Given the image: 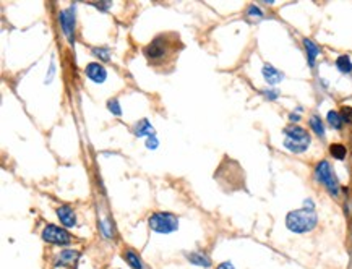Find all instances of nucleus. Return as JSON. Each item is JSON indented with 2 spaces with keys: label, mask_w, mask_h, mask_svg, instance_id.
Here are the masks:
<instances>
[{
  "label": "nucleus",
  "mask_w": 352,
  "mask_h": 269,
  "mask_svg": "<svg viewBox=\"0 0 352 269\" xmlns=\"http://www.w3.org/2000/svg\"><path fill=\"white\" fill-rule=\"evenodd\" d=\"M318 217L313 208L291 211L286 216V227L294 233H307L316 227Z\"/></svg>",
  "instance_id": "f257e3e1"
},
{
  "label": "nucleus",
  "mask_w": 352,
  "mask_h": 269,
  "mask_svg": "<svg viewBox=\"0 0 352 269\" xmlns=\"http://www.w3.org/2000/svg\"><path fill=\"white\" fill-rule=\"evenodd\" d=\"M284 135H286L284 146L292 153H304L310 145V135L302 127H297V125H291V127L284 128Z\"/></svg>",
  "instance_id": "f03ea898"
},
{
  "label": "nucleus",
  "mask_w": 352,
  "mask_h": 269,
  "mask_svg": "<svg viewBox=\"0 0 352 269\" xmlns=\"http://www.w3.org/2000/svg\"><path fill=\"white\" fill-rule=\"evenodd\" d=\"M148 224L157 233H172L179 229V217L172 213H155L148 219Z\"/></svg>",
  "instance_id": "7ed1b4c3"
},
{
  "label": "nucleus",
  "mask_w": 352,
  "mask_h": 269,
  "mask_svg": "<svg viewBox=\"0 0 352 269\" xmlns=\"http://www.w3.org/2000/svg\"><path fill=\"white\" fill-rule=\"evenodd\" d=\"M315 177L316 180L323 183V185L326 187V190L333 194V196H338L339 194V183L336 180V177H334V172L331 169V165H329L328 161H321L316 164L315 167Z\"/></svg>",
  "instance_id": "20e7f679"
},
{
  "label": "nucleus",
  "mask_w": 352,
  "mask_h": 269,
  "mask_svg": "<svg viewBox=\"0 0 352 269\" xmlns=\"http://www.w3.org/2000/svg\"><path fill=\"white\" fill-rule=\"evenodd\" d=\"M170 52V44L167 42L166 36H157L151 44H148L145 47V55L148 60L156 62V60H162L164 57L169 55Z\"/></svg>",
  "instance_id": "39448f33"
},
{
  "label": "nucleus",
  "mask_w": 352,
  "mask_h": 269,
  "mask_svg": "<svg viewBox=\"0 0 352 269\" xmlns=\"http://www.w3.org/2000/svg\"><path fill=\"white\" fill-rule=\"evenodd\" d=\"M42 240L47 243H54V245H68L72 242V235L65 231L64 227L49 224V226H45L42 231Z\"/></svg>",
  "instance_id": "423d86ee"
},
{
  "label": "nucleus",
  "mask_w": 352,
  "mask_h": 269,
  "mask_svg": "<svg viewBox=\"0 0 352 269\" xmlns=\"http://www.w3.org/2000/svg\"><path fill=\"white\" fill-rule=\"evenodd\" d=\"M59 20H60V25H62V31L67 36L68 42L73 44L75 42V13H73L72 8L60 11L59 15Z\"/></svg>",
  "instance_id": "0eeeda50"
},
{
  "label": "nucleus",
  "mask_w": 352,
  "mask_h": 269,
  "mask_svg": "<svg viewBox=\"0 0 352 269\" xmlns=\"http://www.w3.org/2000/svg\"><path fill=\"white\" fill-rule=\"evenodd\" d=\"M84 73H86V77L91 79V81L99 83V84L104 83L106 78H107L106 68L102 67L101 64H96V62H93V64H88L86 68H84Z\"/></svg>",
  "instance_id": "6e6552de"
},
{
  "label": "nucleus",
  "mask_w": 352,
  "mask_h": 269,
  "mask_svg": "<svg viewBox=\"0 0 352 269\" xmlns=\"http://www.w3.org/2000/svg\"><path fill=\"white\" fill-rule=\"evenodd\" d=\"M57 216H59L60 222L64 224L65 227H75L77 226V216H75V211H73L72 206H60L57 209Z\"/></svg>",
  "instance_id": "1a4fd4ad"
},
{
  "label": "nucleus",
  "mask_w": 352,
  "mask_h": 269,
  "mask_svg": "<svg viewBox=\"0 0 352 269\" xmlns=\"http://www.w3.org/2000/svg\"><path fill=\"white\" fill-rule=\"evenodd\" d=\"M263 77H265V79L270 84H277L284 78L282 73L279 70H276V68L273 67V65H270V64H266L263 67Z\"/></svg>",
  "instance_id": "9d476101"
},
{
  "label": "nucleus",
  "mask_w": 352,
  "mask_h": 269,
  "mask_svg": "<svg viewBox=\"0 0 352 269\" xmlns=\"http://www.w3.org/2000/svg\"><path fill=\"white\" fill-rule=\"evenodd\" d=\"M185 256H187V260L195 266H201V268L211 266V260H209L204 253H201V251H193V253H187Z\"/></svg>",
  "instance_id": "9b49d317"
},
{
  "label": "nucleus",
  "mask_w": 352,
  "mask_h": 269,
  "mask_svg": "<svg viewBox=\"0 0 352 269\" xmlns=\"http://www.w3.org/2000/svg\"><path fill=\"white\" fill-rule=\"evenodd\" d=\"M79 253L77 250H64L62 253L59 255L57 258V265L55 266H68V265H73L77 260H78Z\"/></svg>",
  "instance_id": "f8f14e48"
},
{
  "label": "nucleus",
  "mask_w": 352,
  "mask_h": 269,
  "mask_svg": "<svg viewBox=\"0 0 352 269\" xmlns=\"http://www.w3.org/2000/svg\"><path fill=\"white\" fill-rule=\"evenodd\" d=\"M133 131H135L136 136H153V135H155V130H153L151 123L148 122L146 118L140 120V122L135 125V130H133Z\"/></svg>",
  "instance_id": "ddd939ff"
},
{
  "label": "nucleus",
  "mask_w": 352,
  "mask_h": 269,
  "mask_svg": "<svg viewBox=\"0 0 352 269\" xmlns=\"http://www.w3.org/2000/svg\"><path fill=\"white\" fill-rule=\"evenodd\" d=\"M304 45H305V50H307V57H309V64L310 67L315 65V60H316V55L320 54V49L316 47V44L310 39H304Z\"/></svg>",
  "instance_id": "4468645a"
},
{
  "label": "nucleus",
  "mask_w": 352,
  "mask_h": 269,
  "mask_svg": "<svg viewBox=\"0 0 352 269\" xmlns=\"http://www.w3.org/2000/svg\"><path fill=\"white\" fill-rule=\"evenodd\" d=\"M123 258L127 260V263H128V265L132 266L133 269H143V263H141V258L135 253V251L127 250V251L123 253Z\"/></svg>",
  "instance_id": "2eb2a0df"
},
{
  "label": "nucleus",
  "mask_w": 352,
  "mask_h": 269,
  "mask_svg": "<svg viewBox=\"0 0 352 269\" xmlns=\"http://www.w3.org/2000/svg\"><path fill=\"white\" fill-rule=\"evenodd\" d=\"M336 67L341 73H351L352 72V62L348 55H339L336 59Z\"/></svg>",
  "instance_id": "dca6fc26"
},
{
  "label": "nucleus",
  "mask_w": 352,
  "mask_h": 269,
  "mask_svg": "<svg viewBox=\"0 0 352 269\" xmlns=\"http://www.w3.org/2000/svg\"><path fill=\"white\" fill-rule=\"evenodd\" d=\"M326 118H328V122H329V125H331L333 128H336V130H339L341 127H343V117H341V114L339 112H336V111H329L328 112V115H326Z\"/></svg>",
  "instance_id": "f3484780"
},
{
  "label": "nucleus",
  "mask_w": 352,
  "mask_h": 269,
  "mask_svg": "<svg viewBox=\"0 0 352 269\" xmlns=\"http://www.w3.org/2000/svg\"><path fill=\"white\" fill-rule=\"evenodd\" d=\"M329 153H331V156L334 159H338V161H343V159L346 157V154H348V150H346V146L336 143V145H331V148H329Z\"/></svg>",
  "instance_id": "a211bd4d"
},
{
  "label": "nucleus",
  "mask_w": 352,
  "mask_h": 269,
  "mask_svg": "<svg viewBox=\"0 0 352 269\" xmlns=\"http://www.w3.org/2000/svg\"><path fill=\"white\" fill-rule=\"evenodd\" d=\"M310 127H312V130L315 131V133L318 135V136H325V127H323V122L320 120V117H316V115H313L310 118Z\"/></svg>",
  "instance_id": "6ab92c4d"
},
{
  "label": "nucleus",
  "mask_w": 352,
  "mask_h": 269,
  "mask_svg": "<svg viewBox=\"0 0 352 269\" xmlns=\"http://www.w3.org/2000/svg\"><path fill=\"white\" fill-rule=\"evenodd\" d=\"M93 54L98 57V59L104 60V62H109L111 57H109V50L107 49H102V47H94L93 49Z\"/></svg>",
  "instance_id": "aec40b11"
},
{
  "label": "nucleus",
  "mask_w": 352,
  "mask_h": 269,
  "mask_svg": "<svg viewBox=\"0 0 352 269\" xmlns=\"http://www.w3.org/2000/svg\"><path fill=\"white\" fill-rule=\"evenodd\" d=\"M107 107H109V111L114 114V115H120V114H122L120 104H118L117 99H111L109 102H107Z\"/></svg>",
  "instance_id": "412c9836"
},
{
  "label": "nucleus",
  "mask_w": 352,
  "mask_h": 269,
  "mask_svg": "<svg viewBox=\"0 0 352 269\" xmlns=\"http://www.w3.org/2000/svg\"><path fill=\"white\" fill-rule=\"evenodd\" d=\"M341 117H343V120H344L346 123L352 125V107L344 106L343 109H341Z\"/></svg>",
  "instance_id": "4be33fe9"
},
{
  "label": "nucleus",
  "mask_w": 352,
  "mask_h": 269,
  "mask_svg": "<svg viewBox=\"0 0 352 269\" xmlns=\"http://www.w3.org/2000/svg\"><path fill=\"white\" fill-rule=\"evenodd\" d=\"M247 15L253 16V18H261V16H263V13H261V10L257 7V5H250L248 10H247Z\"/></svg>",
  "instance_id": "5701e85b"
},
{
  "label": "nucleus",
  "mask_w": 352,
  "mask_h": 269,
  "mask_svg": "<svg viewBox=\"0 0 352 269\" xmlns=\"http://www.w3.org/2000/svg\"><path fill=\"white\" fill-rule=\"evenodd\" d=\"M146 146L150 148V150H156V148H157V138H156L155 135H153V136H148Z\"/></svg>",
  "instance_id": "b1692460"
},
{
  "label": "nucleus",
  "mask_w": 352,
  "mask_h": 269,
  "mask_svg": "<svg viewBox=\"0 0 352 269\" xmlns=\"http://www.w3.org/2000/svg\"><path fill=\"white\" fill-rule=\"evenodd\" d=\"M89 3L98 8H109L111 7V2H89Z\"/></svg>",
  "instance_id": "393cba45"
},
{
  "label": "nucleus",
  "mask_w": 352,
  "mask_h": 269,
  "mask_svg": "<svg viewBox=\"0 0 352 269\" xmlns=\"http://www.w3.org/2000/svg\"><path fill=\"white\" fill-rule=\"evenodd\" d=\"M216 269H235V268H234V265H232L231 261H224V263H221V265Z\"/></svg>",
  "instance_id": "a878e982"
},
{
  "label": "nucleus",
  "mask_w": 352,
  "mask_h": 269,
  "mask_svg": "<svg viewBox=\"0 0 352 269\" xmlns=\"http://www.w3.org/2000/svg\"><path fill=\"white\" fill-rule=\"evenodd\" d=\"M265 94H266V97H270V99H276L277 97L276 91H265Z\"/></svg>",
  "instance_id": "bb28decb"
},
{
  "label": "nucleus",
  "mask_w": 352,
  "mask_h": 269,
  "mask_svg": "<svg viewBox=\"0 0 352 269\" xmlns=\"http://www.w3.org/2000/svg\"><path fill=\"white\" fill-rule=\"evenodd\" d=\"M289 118H291V122H297L299 115H295V114H291V115H289Z\"/></svg>",
  "instance_id": "cd10ccee"
}]
</instances>
